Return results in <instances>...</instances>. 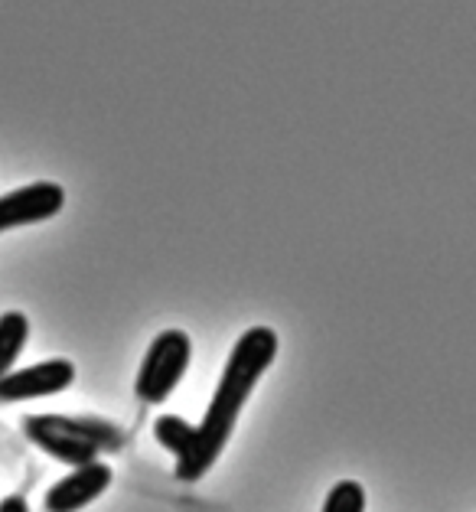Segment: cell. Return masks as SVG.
<instances>
[{"label": "cell", "instance_id": "cell-1", "mask_svg": "<svg viewBox=\"0 0 476 512\" xmlns=\"http://www.w3.org/2000/svg\"><path fill=\"white\" fill-rule=\"evenodd\" d=\"M278 356V333L271 327H252L238 336V343L232 346L229 362L219 379V389L212 395V402L206 408L203 424L196 428V444L193 451L183 460H177V477L180 480H199L206 477V470L219 460L222 447L229 444V437L235 431V421L242 415V408L248 402V395L255 392V385L268 372V366Z\"/></svg>", "mask_w": 476, "mask_h": 512}, {"label": "cell", "instance_id": "cell-2", "mask_svg": "<svg viewBox=\"0 0 476 512\" xmlns=\"http://www.w3.org/2000/svg\"><path fill=\"white\" fill-rule=\"evenodd\" d=\"M30 441L49 457L69 467H85L98 460L102 451L121 447V434L95 418H62V415H33L23 424Z\"/></svg>", "mask_w": 476, "mask_h": 512}, {"label": "cell", "instance_id": "cell-3", "mask_svg": "<svg viewBox=\"0 0 476 512\" xmlns=\"http://www.w3.org/2000/svg\"><path fill=\"white\" fill-rule=\"evenodd\" d=\"M190 359H193V343L183 330L157 333L141 362V372H137L134 392L150 405L167 402L170 392L183 382L186 369H190Z\"/></svg>", "mask_w": 476, "mask_h": 512}, {"label": "cell", "instance_id": "cell-4", "mask_svg": "<svg viewBox=\"0 0 476 512\" xmlns=\"http://www.w3.org/2000/svg\"><path fill=\"white\" fill-rule=\"evenodd\" d=\"M62 206H66V190H62L59 183L40 180V183L20 186V190H10L0 196V232L53 219Z\"/></svg>", "mask_w": 476, "mask_h": 512}, {"label": "cell", "instance_id": "cell-5", "mask_svg": "<svg viewBox=\"0 0 476 512\" xmlns=\"http://www.w3.org/2000/svg\"><path fill=\"white\" fill-rule=\"evenodd\" d=\"M75 382V366L69 359H43L36 366L17 369L0 379V402H30L66 392Z\"/></svg>", "mask_w": 476, "mask_h": 512}, {"label": "cell", "instance_id": "cell-6", "mask_svg": "<svg viewBox=\"0 0 476 512\" xmlns=\"http://www.w3.org/2000/svg\"><path fill=\"white\" fill-rule=\"evenodd\" d=\"M111 486V467L102 460H92L85 467H75L69 477H62L46 493V512H79Z\"/></svg>", "mask_w": 476, "mask_h": 512}, {"label": "cell", "instance_id": "cell-7", "mask_svg": "<svg viewBox=\"0 0 476 512\" xmlns=\"http://www.w3.org/2000/svg\"><path fill=\"white\" fill-rule=\"evenodd\" d=\"M27 340H30V320L20 310H10V314L0 317V379L14 372Z\"/></svg>", "mask_w": 476, "mask_h": 512}, {"label": "cell", "instance_id": "cell-8", "mask_svg": "<svg viewBox=\"0 0 476 512\" xmlns=\"http://www.w3.org/2000/svg\"><path fill=\"white\" fill-rule=\"evenodd\" d=\"M154 437H157V444H164L173 457L183 460L196 444V428H193V424H186L183 418H177V415H160L154 421Z\"/></svg>", "mask_w": 476, "mask_h": 512}, {"label": "cell", "instance_id": "cell-9", "mask_svg": "<svg viewBox=\"0 0 476 512\" xmlns=\"http://www.w3.org/2000/svg\"><path fill=\"white\" fill-rule=\"evenodd\" d=\"M323 512H366V486L359 480H340L323 503Z\"/></svg>", "mask_w": 476, "mask_h": 512}, {"label": "cell", "instance_id": "cell-10", "mask_svg": "<svg viewBox=\"0 0 476 512\" xmlns=\"http://www.w3.org/2000/svg\"><path fill=\"white\" fill-rule=\"evenodd\" d=\"M0 512H30V506L23 496H7L4 503H0Z\"/></svg>", "mask_w": 476, "mask_h": 512}]
</instances>
